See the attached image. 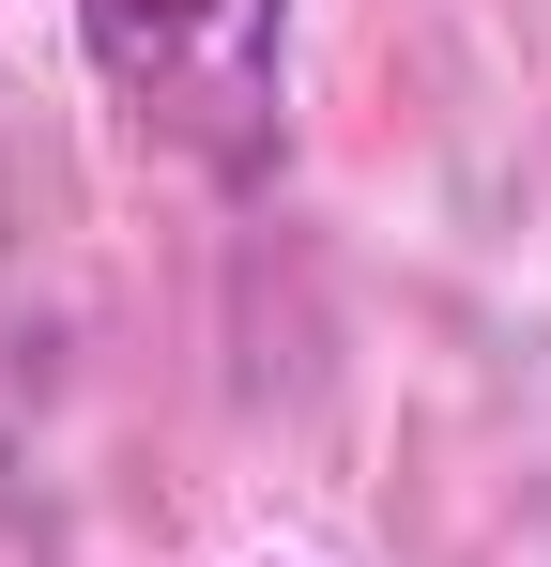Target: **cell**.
I'll return each instance as SVG.
<instances>
[{"mask_svg":"<svg viewBox=\"0 0 551 567\" xmlns=\"http://www.w3.org/2000/svg\"><path fill=\"white\" fill-rule=\"evenodd\" d=\"M77 47L154 154L215 169V185L276 169V138H291V0H77Z\"/></svg>","mask_w":551,"mask_h":567,"instance_id":"obj_1","label":"cell"}]
</instances>
